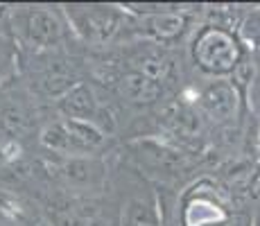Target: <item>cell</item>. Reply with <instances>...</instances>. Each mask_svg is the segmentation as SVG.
I'll return each instance as SVG.
<instances>
[{"label":"cell","instance_id":"6da1fadb","mask_svg":"<svg viewBox=\"0 0 260 226\" xmlns=\"http://www.w3.org/2000/svg\"><path fill=\"white\" fill-rule=\"evenodd\" d=\"M102 140L104 134L98 124L68 118L48 124L41 134V143L59 154H88L98 149Z\"/></svg>","mask_w":260,"mask_h":226},{"label":"cell","instance_id":"7a4b0ae2","mask_svg":"<svg viewBox=\"0 0 260 226\" xmlns=\"http://www.w3.org/2000/svg\"><path fill=\"white\" fill-rule=\"evenodd\" d=\"M240 59L238 41L224 29H206L194 41V61L202 70L213 75L231 73Z\"/></svg>","mask_w":260,"mask_h":226},{"label":"cell","instance_id":"3957f363","mask_svg":"<svg viewBox=\"0 0 260 226\" xmlns=\"http://www.w3.org/2000/svg\"><path fill=\"white\" fill-rule=\"evenodd\" d=\"M23 29L27 41L37 48H48L61 39V25H59L57 16L48 9H32L25 16Z\"/></svg>","mask_w":260,"mask_h":226},{"label":"cell","instance_id":"277c9868","mask_svg":"<svg viewBox=\"0 0 260 226\" xmlns=\"http://www.w3.org/2000/svg\"><path fill=\"white\" fill-rule=\"evenodd\" d=\"M59 111L66 115L68 120H84L91 122V118L98 115V102H95L93 90L84 84L68 88L59 100Z\"/></svg>","mask_w":260,"mask_h":226},{"label":"cell","instance_id":"5b68a950","mask_svg":"<svg viewBox=\"0 0 260 226\" xmlns=\"http://www.w3.org/2000/svg\"><path fill=\"white\" fill-rule=\"evenodd\" d=\"M39 215L34 206L21 195L0 190V226H37Z\"/></svg>","mask_w":260,"mask_h":226},{"label":"cell","instance_id":"8992f818","mask_svg":"<svg viewBox=\"0 0 260 226\" xmlns=\"http://www.w3.org/2000/svg\"><path fill=\"white\" fill-rule=\"evenodd\" d=\"M202 107L206 109L208 115L217 120H226L236 113L238 95L229 82H215L211 84L202 95Z\"/></svg>","mask_w":260,"mask_h":226},{"label":"cell","instance_id":"52a82bcc","mask_svg":"<svg viewBox=\"0 0 260 226\" xmlns=\"http://www.w3.org/2000/svg\"><path fill=\"white\" fill-rule=\"evenodd\" d=\"M120 90H122V95L127 100H132V102L149 104L161 95V82H156V79L138 73V70H132V73H127L122 77Z\"/></svg>","mask_w":260,"mask_h":226},{"label":"cell","instance_id":"ba28073f","mask_svg":"<svg viewBox=\"0 0 260 226\" xmlns=\"http://www.w3.org/2000/svg\"><path fill=\"white\" fill-rule=\"evenodd\" d=\"M226 213L211 197H194L186 206V226H224Z\"/></svg>","mask_w":260,"mask_h":226},{"label":"cell","instance_id":"9c48e42d","mask_svg":"<svg viewBox=\"0 0 260 226\" xmlns=\"http://www.w3.org/2000/svg\"><path fill=\"white\" fill-rule=\"evenodd\" d=\"M122 226H161V215L152 199H132L122 208Z\"/></svg>","mask_w":260,"mask_h":226},{"label":"cell","instance_id":"30bf717a","mask_svg":"<svg viewBox=\"0 0 260 226\" xmlns=\"http://www.w3.org/2000/svg\"><path fill=\"white\" fill-rule=\"evenodd\" d=\"M149 29L156 34L158 39H174L181 34L183 18L179 14H158L149 21Z\"/></svg>","mask_w":260,"mask_h":226},{"label":"cell","instance_id":"8fae6325","mask_svg":"<svg viewBox=\"0 0 260 226\" xmlns=\"http://www.w3.org/2000/svg\"><path fill=\"white\" fill-rule=\"evenodd\" d=\"M116 18L109 12H88L86 14V23H82V27H86V34L91 37H109L113 32Z\"/></svg>","mask_w":260,"mask_h":226},{"label":"cell","instance_id":"7c38bea8","mask_svg":"<svg viewBox=\"0 0 260 226\" xmlns=\"http://www.w3.org/2000/svg\"><path fill=\"white\" fill-rule=\"evenodd\" d=\"M170 70V61L166 57H161V54H145V57H141V66H138V73L147 75V77L156 79V82H161L163 77L168 75Z\"/></svg>","mask_w":260,"mask_h":226},{"label":"cell","instance_id":"4fadbf2b","mask_svg":"<svg viewBox=\"0 0 260 226\" xmlns=\"http://www.w3.org/2000/svg\"><path fill=\"white\" fill-rule=\"evenodd\" d=\"M242 37L253 48H260V9L247 16V21L242 25Z\"/></svg>","mask_w":260,"mask_h":226},{"label":"cell","instance_id":"5bb4252c","mask_svg":"<svg viewBox=\"0 0 260 226\" xmlns=\"http://www.w3.org/2000/svg\"><path fill=\"white\" fill-rule=\"evenodd\" d=\"M256 226H260V213H258V217H256Z\"/></svg>","mask_w":260,"mask_h":226},{"label":"cell","instance_id":"9a60e30c","mask_svg":"<svg viewBox=\"0 0 260 226\" xmlns=\"http://www.w3.org/2000/svg\"><path fill=\"white\" fill-rule=\"evenodd\" d=\"M37 226H48V224H46V222H39V224H37Z\"/></svg>","mask_w":260,"mask_h":226}]
</instances>
